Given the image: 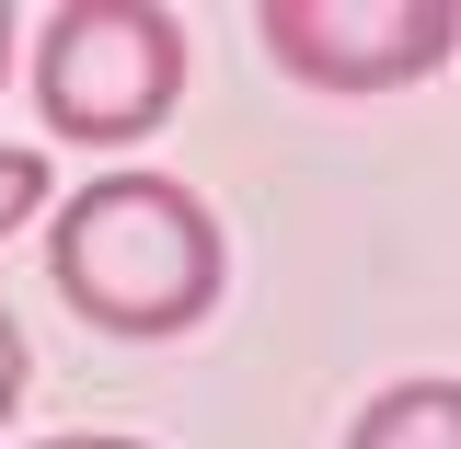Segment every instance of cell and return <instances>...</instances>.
I'll use <instances>...</instances> for the list:
<instances>
[{"instance_id": "1", "label": "cell", "mask_w": 461, "mask_h": 449, "mask_svg": "<svg viewBox=\"0 0 461 449\" xmlns=\"http://www.w3.org/2000/svg\"><path fill=\"white\" fill-rule=\"evenodd\" d=\"M47 277L81 323L150 346V335H185V323L220 311L230 242H220L196 184H173V173H93L81 196L47 208Z\"/></svg>"}, {"instance_id": "2", "label": "cell", "mask_w": 461, "mask_h": 449, "mask_svg": "<svg viewBox=\"0 0 461 449\" xmlns=\"http://www.w3.org/2000/svg\"><path fill=\"white\" fill-rule=\"evenodd\" d=\"M185 93V23L162 0H58L35 35V115L81 150L150 139Z\"/></svg>"}, {"instance_id": "3", "label": "cell", "mask_w": 461, "mask_h": 449, "mask_svg": "<svg viewBox=\"0 0 461 449\" xmlns=\"http://www.w3.org/2000/svg\"><path fill=\"white\" fill-rule=\"evenodd\" d=\"M254 35L312 93H393V81L450 69L461 23H450V0H266Z\"/></svg>"}, {"instance_id": "4", "label": "cell", "mask_w": 461, "mask_h": 449, "mask_svg": "<svg viewBox=\"0 0 461 449\" xmlns=\"http://www.w3.org/2000/svg\"><path fill=\"white\" fill-rule=\"evenodd\" d=\"M346 449H461V381H450V369H427V381L369 392V415L346 427Z\"/></svg>"}, {"instance_id": "5", "label": "cell", "mask_w": 461, "mask_h": 449, "mask_svg": "<svg viewBox=\"0 0 461 449\" xmlns=\"http://www.w3.org/2000/svg\"><path fill=\"white\" fill-rule=\"evenodd\" d=\"M47 208V150H23V139H0V230H23Z\"/></svg>"}, {"instance_id": "6", "label": "cell", "mask_w": 461, "mask_h": 449, "mask_svg": "<svg viewBox=\"0 0 461 449\" xmlns=\"http://www.w3.org/2000/svg\"><path fill=\"white\" fill-rule=\"evenodd\" d=\"M23 369H35V357H23V323L0 311V427H12V403H23Z\"/></svg>"}, {"instance_id": "7", "label": "cell", "mask_w": 461, "mask_h": 449, "mask_svg": "<svg viewBox=\"0 0 461 449\" xmlns=\"http://www.w3.org/2000/svg\"><path fill=\"white\" fill-rule=\"evenodd\" d=\"M12 47H23V12L0 0V81H12Z\"/></svg>"}, {"instance_id": "8", "label": "cell", "mask_w": 461, "mask_h": 449, "mask_svg": "<svg viewBox=\"0 0 461 449\" xmlns=\"http://www.w3.org/2000/svg\"><path fill=\"white\" fill-rule=\"evenodd\" d=\"M47 449H139V438H104V427H81V438H47Z\"/></svg>"}]
</instances>
